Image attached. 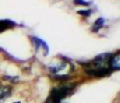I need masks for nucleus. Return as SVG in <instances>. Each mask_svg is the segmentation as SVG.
Masks as SVG:
<instances>
[{
  "instance_id": "obj_3",
  "label": "nucleus",
  "mask_w": 120,
  "mask_h": 103,
  "mask_svg": "<svg viewBox=\"0 0 120 103\" xmlns=\"http://www.w3.org/2000/svg\"><path fill=\"white\" fill-rule=\"evenodd\" d=\"M31 38H32V42L34 44L36 51H39V49H42L44 55H47L48 53H49V47H48V45L45 41H43L42 39H40L38 37H35V36H33Z\"/></svg>"
},
{
  "instance_id": "obj_10",
  "label": "nucleus",
  "mask_w": 120,
  "mask_h": 103,
  "mask_svg": "<svg viewBox=\"0 0 120 103\" xmlns=\"http://www.w3.org/2000/svg\"><path fill=\"white\" fill-rule=\"evenodd\" d=\"M14 103H21V102H19V101H17V102H14Z\"/></svg>"
},
{
  "instance_id": "obj_1",
  "label": "nucleus",
  "mask_w": 120,
  "mask_h": 103,
  "mask_svg": "<svg viewBox=\"0 0 120 103\" xmlns=\"http://www.w3.org/2000/svg\"><path fill=\"white\" fill-rule=\"evenodd\" d=\"M111 54H100L97 55L93 60L84 64L85 72L95 77H103L110 74L112 70L110 67Z\"/></svg>"
},
{
  "instance_id": "obj_2",
  "label": "nucleus",
  "mask_w": 120,
  "mask_h": 103,
  "mask_svg": "<svg viewBox=\"0 0 120 103\" xmlns=\"http://www.w3.org/2000/svg\"><path fill=\"white\" fill-rule=\"evenodd\" d=\"M75 88H76L75 83H68V84H62L54 87L50 91V94L45 103H61L63 99L74 92Z\"/></svg>"
},
{
  "instance_id": "obj_7",
  "label": "nucleus",
  "mask_w": 120,
  "mask_h": 103,
  "mask_svg": "<svg viewBox=\"0 0 120 103\" xmlns=\"http://www.w3.org/2000/svg\"><path fill=\"white\" fill-rule=\"evenodd\" d=\"M104 23H105V19H104V18H98V19H97V20L94 22V24H93L92 31H93V32L99 31V30L104 26Z\"/></svg>"
},
{
  "instance_id": "obj_4",
  "label": "nucleus",
  "mask_w": 120,
  "mask_h": 103,
  "mask_svg": "<svg viewBox=\"0 0 120 103\" xmlns=\"http://www.w3.org/2000/svg\"><path fill=\"white\" fill-rule=\"evenodd\" d=\"M17 24L14 21H11L9 19H4V20H0V33L6 31L8 29H11L15 27Z\"/></svg>"
},
{
  "instance_id": "obj_6",
  "label": "nucleus",
  "mask_w": 120,
  "mask_h": 103,
  "mask_svg": "<svg viewBox=\"0 0 120 103\" xmlns=\"http://www.w3.org/2000/svg\"><path fill=\"white\" fill-rule=\"evenodd\" d=\"M120 56L119 54H115V55H112L111 58H110V67H111V70L114 71V70H119L120 69Z\"/></svg>"
},
{
  "instance_id": "obj_5",
  "label": "nucleus",
  "mask_w": 120,
  "mask_h": 103,
  "mask_svg": "<svg viewBox=\"0 0 120 103\" xmlns=\"http://www.w3.org/2000/svg\"><path fill=\"white\" fill-rule=\"evenodd\" d=\"M11 91H12V88L10 86H4V85L0 86V102L6 98H8L11 95Z\"/></svg>"
},
{
  "instance_id": "obj_8",
  "label": "nucleus",
  "mask_w": 120,
  "mask_h": 103,
  "mask_svg": "<svg viewBox=\"0 0 120 103\" xmlns=\"http://www.w3.org/2000/svg\"><path fill=\"white\" fill-rule=\"evenodd\" d=\"M74 3L76 5H82V6H89L91 2L85 1V0H74Z\"/></svg>"
},
{
  "instance_id": "obj_9",
  "label": "nucleus",
  "mask_w": 120,
  "mask_h": 103,
  "mask_svg": "<svg viewBox=\"0 0 120 103\" xmlns=\"http://www.w3.org/2000/svg\"><path fill=\"white\" fill-rule=\"evenodd\" d=\"M78 14H81L82 16H85V17H88V16H90V14H91V10H79L77 12Z\"/></svg>"
}]
</instances>
